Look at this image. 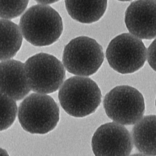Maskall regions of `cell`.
Listing matches in <instances>:
<instances>
[{
	"instance_id": "cell-12",
	"label": "cell",
	"mask_w": 156,
	"mask_h": 156,
	"mask_svg": "<svg viewBox=\"0 0 156 156\" xmlns=\"http://www.w3.org/2000/svg\"><path fill=\"white\" fill-rule=\"evenodd\" d=\"M133 143L144 155L156 156V115L143 117L132 130Z\"/></svg>"
},
{
	"instance_id": "cell-7",
	"label": "cell",
	"mask_w": 156,
	"mask_h": 156,
	"mask_svg": "<svg viewBox=\"0 0 156 156\" xmlns=\"http://www.w3.org/2000/svg\"><path fill=\"white\" fill-rule=\"evenodd\" d=\"M110 67L122 74L133 73L142 68L147 51L141 39L131 34L123 33L110 41L106 51Z\"/></svg>"
},
{
	"instance_id": "cell-20",
	"label": "cell",
	"mask_w": 156,
	"mask_h": 156,
	"mask_svg": "<svg viewBox=\"0 0 156 156\" xmlns=\"http://www.w3.org/2000/svg\"><path fill=\"white\" fill-rule=\"evenodd\" d=\"M155 1H156V0H155Z\"/></svg>"
},
{
	"instance_id": "cell-3",
	"label": "cell",
	"mask_w": 156,
	"mask_h": 156,
	"mask_svg": "<svg viewBox=\"0 0 156 156\" xmlns=\"http://www.w3.org/2000/svg\"><path fill=\"white\" fill-rule=\"evenodd\" d=\"M18 118L25 131L32 134L44 135L56 127L60 120V109L51 97L34 93L20 104Z\"/></svg>"
},
{
	"instance_id": "cell-19",
	"label": "cell",
	"mask_w": 156,
	"mask_h": 156,
	"mask_svg": "<svg viewBox=\"0 0 156 156\" xmlns=\"http://www.w3.org/2000/svg\"><path fill=\"white\" fill-rule=\"evenodd\" d=\"M155 105H156V101H155Z\"/></svg>"
},
{
	"instance_id": "cell-15",
	"label": "cell",
	"mask_w": 156,
	"mask_h": 156,
	"mask_svg": "<svg viewBox=\"0 0 156 156\" xmlns=\"http://www.w3.org/2000/svg\"><path fill=\"white\" fill-rule=\"evenodd\" d=\"M29 1L1 0V18L11 20L19 17L26 9Z\"/></svg>"
},
{
	"instance_id": "cell-10",
	"label": "cell",
	"mask_w": 156,
	"mask_h": 156,
	"mask_svg": "<svg viewBox=\"0 0 156 156\" xmlns=\"http://www.w3.org/2000/svg\"><path fill=\"white\" fill-rule=\"evenodd\" d=\"M1 94H5L15 101L24 98L30 91L27 83L24 63L15 60L2 61Z\"/></svg>"
},
{
	"instance_id": "cell-14",
	"label": "cell",
	"mask_w": 156,
	"mask_h": 156,
	"mask_svg": "<svg viewBox=\"0 0 156 156\" xmlns=\"http://www.w3.org/2000/svg\"><path fill=\"white\" fill-rule=\"evenodd\" d=\"M1 131L10 127L14 123L18 112L16 101L5 94H1Z\"/></svg>"
},
{
	"instance_id": "cell-8",
	"label": "cell",
	"mask_w": 156,
	"mask_h": 156,
	"mask_svg": "<svg viewBox=\"0 0 156 156\" xmlns=\"http://www.w3.org/2000/svg\"><path fill=\"white\" fill-rule=\"evenodd\" d=\"M91 145L95 156H129L133 149V141L128 129L114 121L97 129Z\"/></svg>"
},
{
	"instance_id": "cell-5",
	"label": "cell",
	"mask_w": 156,
	"mask_h": 156,
	"mask_svg": "<svg viewBox=\"0 0 156 156\" xmlns=\"http://www.w3.org/2000/svg\"><path fill=\"white\" fill-rule=\"evenodd\" d=\"M105 58L102 46L94 39L80 36L71 40L65 47L62 62L70 73L88 76L96 73Z\"/></svg>"
},
{
	"instance_id": "cell-9",
	"label": "cell",
	"mask_w": 156,
	"mask_h": 156,
	"mask_svg": "<svg viewBox=\"0 0 156 156\" xmlns=\"http://www.w3.org/2000/svg\"><path fill=\"white\" fill-rule=\"evenodd\" d=\"M126 27L131 34L141 40L156 37V1L137 0L125 12Z\"/></svg>"
},
{
	"instance_id": "cell-18",
	"label": "cell",
	"mask_w": 156,
	"mask_h": 156,
	"mask_svg": "<svg viewBox=\"0 0 156 156\" xmlns=\"http://www.w3.org/2000/svg\"><path fill=\"white\" fill-rule=\"evenodd\" d=\"M118 1L121 2H129L130 1H132V0H118Z\"/></svg>"
},
{
	"instance_id": "cell-2",
	"label": "cell",
	"mask_w": 156,
	"mask_h": 156,
	"mask_svg": "<svg viewBox=\"0 0 156 156\" xmlns=\"http://www.w3.org/2000/svg\"><path fill=\"white\" fill-rule=\"evenodd\" d=\"M58 99L67 114L83 118L95 112L101 104L102 94L97 84L91 78L73 76L62 85Z\"/></svg>"
},
{
	"instance_id": "cell-6",
	"label": "cell",
	"mask_w": 156,
	"mask_h": 156,
	"mask_svg": "<svg viewBox=\"0 0 156 156\" xmlns=\"http://www.w3.org/2000/svg\"><path fill=\"white\" fill-rule=\"evenodd\" d=\"M104 109L109 118L123 125L136 124L143 117L145 103L142 94L128 85L119 86L106 94Z\"/></svg>"
},
{
	"instance_id": "cell-16",
	"label": "cell",
	"mask_w": 156,
	"mask_h": 156,
	"mask_svg": "<svg viewBox=\"0 0 156 156\" xmlns=\"http://www.w3.org/2000/svg\"><path fill=\"white\" fill-rule=\"evenodd\" d=\"M147 59L150 66L156 72V39L148 48Z\"/></svg>"
},
{
	"instance_id": "cell-17",
	"label": "cell",
	"mask_w": 156,
	"mask_h": 156,
	"mask_svg": "<svg viewBox=\"0 0 156 156\" xmlns=\"http://www.w3.org/2000/svg\"><path fill=\"white\" fill-rule=\"evenodd\" d=\"M37 3L42 4H51L55 3L60 0H34Z\"/></svg>"
},
{
	"instance_id": "cell-1",
	"label": "cell",
	"mask_w": 156,
	"mask_h": 156,
	"mask_svg": "<svg viewBox=\"0 0 156 156\" xmlns=\"http://www.w3.org/2000/svg\"><path fill=\"white\" fill-rule=\"evenodd\" d=\"M20 26L24 39L32 45L49 46L58 41L63 31L62 17L51 6L34 5L21 17Z\"/></svg>"
},
{
	"instance_id": "cell-13",
	"label": "cell",
	"mask_w": 156,
	"mask_h": 156,
	"mask_svg": "<svg viewBox=\"0 0 156 156\" xmlns=\"http://www.w3.org/2000/svg\"><path fill=\"white\" fill-rule=\"evenodd\" d=\"M1 61L13 58L21 47L22 33L17 24L6 19H1Z\"/></svg>"
},
{
	"instance_id": "cell-4",
	"label": "cell",
	"mask_w": 156,
	"mask_h": 156,
	"mask_svg": "<svg viewBox=\"0 0 156 156\" xmlns=\"http://www.w3.org/2000/svg\"><path fill=\"white\" fill-rule=\"evenodd\" d=\"M24 64L27 83L35 93H54L64 83V66L54 55L45 53L37 54L30 57Z\"/></svg>"
},
{
	"instance_id": "cell-11",
	"label": "cell",
	"mask_w": 156,
	"mask_h": 156,
	"mask_svg": "<svg viewBox=\"0 0 156 156\" xmlns=\"http://www.w3.org/2000/svg\"><path fill=\"white\" fill-rule=\"evenodd\" d=\"M66 11L74 20L90 24L99 20L107 8L108 0H65Z\"/></svg>"
}]
</instances>
